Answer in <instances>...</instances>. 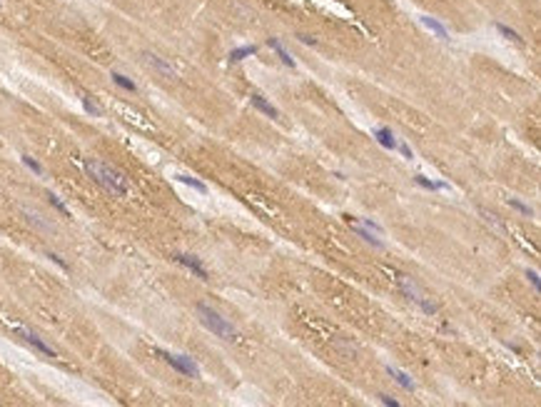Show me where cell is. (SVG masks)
<instances>
[{"label": "cell", "instance_id": "cell-18", "mask_svg": "<svg viewBox=\"0 0 541 407\" xmlns=\"http://www.w3.org/2000/svg\"><path fill=\"white\" fill-rule=\"evenodd\" d=\"M177 180H180L182 185H190V188H192V190H197V193H207V185H205L202 180L192 177V175H177Z\"/></svg>", "mask_w": 541, "mask_h": 407}, {"label": "cell", "instance_id": "cell-17", "mask_svg": "<svg viewBox=\"0 0 541 407\" xmlns=\"http://www.w3.org/2000/svg\"><path fill=\"white\" fill-rule=\"evenodd\" d=\"M110 78H113V83H115L117 88H122V90H127V93H137V85L127 78V75H122V73H113Z\"/></svg>", "mask_w": 541, "mask_h": 407}, {"label": "cell", "instance_id": "cell-2", "mask_svg": "<svg viewBox=\"0 0 541 407\" xmlns=\"http://www.w3.org/2000/svg\"><path fill=\"white\" fill-rule=\"evenodd\" d=\"M197 317H200V322L210 330L212 335L222 337V340H237V330H234V325H232L230 320H225L217 310H212L210 305L197 302Z\"/></svg>", "mask_w": 541, "mask_h": 407}, {"label": "cell", "instance_id": "cell-12", "mask_svg": "<svg viewBox=\"0 0 541 407\" xmlns=\"http://www.w3.org/2000/svg\"><path fill=\"white\" fill-rule=\"evenodd\" d=\"M352 233L359 235V237H362L364 242H369L372 248H379V250L384 248V242H382V240H377V237L372 235V230H369V228H362V225H352Z\"/></svg>", "mask_w": 541, "mask_h": 407}, {"label": "cell", "instance_id": "cell-25", "mask_svg": "<svg viewBox=\"0 0 541 407\" xmlns=\"http://www.w3.org/2000/svg\"><path fill=\"white\" fill-rule=\"evenodd\" d=\"M397 148H399V153H402V155H404L406 160H412V157H414V153H412V148H409L406 143H397Z\"/></svg>", "mask_w": 541, "mask_h": 407}, {"label": "cell", "instance_id": "cell-20", "mask_svg": "<svg viewBox=\"0 0 541 407\" xmlns=\"http://www.w3.org/2000/svg\"><path fill=\"white\" fill-rule=\"evenodd\" d=\"M80 100H82V108H85V110H88V113H90L93 117H100V115H102V110H100L95 103H93V97H90V95H82Z\"/></svg>", "mask_w": 541, "mask_h": 407}, {"label": "cell", "instance_id": "cell-21", "mask_svg": "<svg viewBox=\"0 0 541 407\" xmlns=\"http://www.w3.org/2000/svg\"><path fill=\"white\" fill-rule=\"evenodd\" d=\"M48 202H50V205H53V208H55V210H58V213H62V215H65V217H70V210H68V208H65V202H62V200H60L58 195L48 193Z\"/></svg>", "mask_w": 541, "mask_h": 407}, {"label": "cell", "instance_id": "cell-9", "mask_svg": "<svg viewBox=\"0 0 541 407\" xmlns=\"http://www.w3.org/2000/svg\"><path fill=\"white\" fill-rule=\"evenodd\" d=\"M419 20H422V25H424V28H429V30H431V33H434V35H437L439 40H449V30H446V28H444V25H442V23H439L437 18L422 15Z\"/></svg>", "mask_w": 541, "mask_h": 407}, {"label": "cell", "instance_id": "cell-23", "mask_svg": "<svg viewBox=\"0 0 541 407\" xmlns=\"http://www.w3.org/2000/svg\"><path fill=\"white\" fill-rule=\"evenodd\" d=\"M509 205H511L514 210H519L522 215H531V208H529V205H524L522 200H516V197H511V200H509Z\"/></svg>", "mask_w": 541, "mask_h": 407}, {"label": "cell", "instance_id": "cell-10", "mask_svg": "<svg viewBox=\"0 0 541 407\" xmlns=\"http://www.w3.org/2000/svg\"><path fill=\"white\" fill-rule=\"evenodd\" d=\"M374 137H377V143H379L382 148H386V150H397V137H394V133H392L389 128H377V130H374Z\"/></svg>", "mask_w": 541, "mask_h": 407}, {"label": "cell", "instance_id": "cell-3", "mask_svg": "<svg viewBox=\"0 0 541 407\" xmlns=\"http://www.w3.org/2000/svg\"><path fill=\"white\" fill-rule=\"evenodd\" d=\"M160 357H162L172 370H177L180 375L192 377V380L200 377V368H197V362H194L192 357H187V355H170V352H160Z\"/></svg>", "mask_w": 541, "mask_h": 407}, {"label": "cell", "instance_id": "cell-24", "mask_svg": "<svg viewBox=\"0 0 541 407\" xmlns=\"http://www.w3.org/2000/svg\"><path fill=\"white\" fill-rule=\"evenodd\" d=\"M377 397H379V402H382V405H389V407H399V402H397L394 397H389V395H384V392H379Z\"/></svg>", "mask_w": 541, "mask_h": 407}, {"label": "cell", "instance_id": "cell-29", "mask_svg": "<svg viewBox=\"0 0 541 407\" xmlns=\"http://www.w3.org/2000/svg\"><path fill=\"white\" fill-rule=\"evenodd\" d=\"M48 257H50L53 262H58V265H60V268H62V270H68V265H65V260H62L60 255H55V252H48Z\"/></svg>", "mask_w": 541, "mask_h": 407}, {"label": "cell", "instance_id": "cell-7", "mask_svg": "<svg viewBox=\"0 0 541 407\" xmlns=\"http://www.w3.org/2000/svg\"><path fill=\"white\" fill-rule=\"evenodd\" d=\"M267 45H270L272 50L277 53V58L282 60V65H287V68H294V65H297V63H294V58H292L290 53H287V48L282 45V40H279V38H270V40H267Z\"/></svg>", "mask_w": 541, "mask_h": 407}, {"label": "cell", "instance_id": "cell-28", "mask_svg": "<svg viewBox=\"0 0 541 407\" xmlns=\"http://www.w3.org/2000/svg\"><path fill=\"white\" fill-rule=\"evenodd\" d=\"M297 38H299V43H305V45H317V38H312V35H305V33H297Z\"/></svg>", "mask_w": 541, "mask_h": 407}, {"label": "cell", "instance_id": "cell-4", "mask_svg": "<svg viewBox=\"0 0 541 407\" xmlns=\"http://www.w3.org/2000/svg\"><path fill=\"white\" fill-rule=\"evenodd\" d=\"M142 58H145V63L153 68L157 75H162V78H167V80H177L175 68L165 58H160V55H155V53H142Z\"/></svg>", "mask_w": 541, "mask_h": 407}, {"label": "cell", "instance_id": "cell-1", "mask_svg": "<svg viewBox=\"0 0 541 407\" xmlns=\"http://www.w3.org/2000/svg\"><path fill=\"white\" fill-rule=\"evenodd\" d=\"M82 165H85L88 175L95 180L97 185H102V188H105L110 195H117V197L127 195V180H125V175L117 173L115 168H110L107 162H100V160L88 157Z\"/></svg>", "mask_w": 541, "mask_h": 407}, {"label": "cell", "instance_id": "cell-13", "mask_svg": "<svg viewBox=\"0 0 541 407\" xmlns=\"http://www.w3.org/2000/svg\"><path fill=\"white\" fill-rule=\"evenodd\" d=\"M414 182L424 190H449V182H442V180L437 182V180H429L424 175H414Z\"/></svg>", "mask_w": 541, "mask_h": 407}, {"label": "cell", "instance_id": "cell-15", "mask_svg": "<svg viewBox=\"0 0 541 407\" xmlns=\"http://www.w3.org/2000/svg\"><path fill=\"white\" fill-rule=\"evenodd\" d=\"M399 285H402V290H404V295L412 300V302H419V292H417V288H414V282L406 277V275H399Z\"/></svg>", "mask_w": 541, "mask_h": 407}, {"label": "cell", "instance_id": "cell-6", "mask_svg": "<svg viewBox=\"0 0 541 407\" xmlns=\"http://www.w3.org/2000/svg\"><path fill=\"white\" fill-rule=\"evenodd\" d=\"M175 260H177L180 265H185V268L192 272L194 277H200V280H210V272L202 268L200 257H194V255H187V252H177V255H175Z\"/></svg>", "mask_w": 541, "mask_h": 407}, {"label": "cell", "instance_id": "cell-8", "mask_svg": "<svg viewBox=\"0 0 541 407\" xmlns=\"http://www.w3.org/2000/svg\"><path fill=\"white\" fill-rule=\"evenodd\" d=\"M250 103L254 105V108H257V110H259V113H265L267 117H272V120H277V117H279V110H277L272 103H267V100H265L262 95H257V93H254V95H250Z\"/></svg>", "mask_w": 541, "mask_h": 407}, {"label": "cell", "instance_id": "cell-19", "mask_svg": "<svg viewBox=\"0 0 541 407\" xmlns=\"http://www.w3.org/2000/svg\"><path fill=\"white\" fill-rule=\"evenodd\" d=\"M25 220H28V222H30V225H35V228H38V230H45V233H53V225H48V222H45V220H40V215L38 213H30V210H25Z\"/></svg>", "mask_w": 541, "mask_h": 407}, {"label": "cell", "instance_id": "cell-11", "mask_svg": "<svg viewBox=\"0 0 541 407\" xmlns=\"http://www.w3.org/2000/svg\"><path fill=\"white\" fill-rule=\"evenodd\" d=\"M250 55H257V45H242V48H234V50H230L227 60H230V63H242V60L250 58Z\"/></svg>", "mask_w": 541, "mask_h": 407}, {"label": "cell", "instance_id": "cell-14", "mask_svg": "<svg viewBox=\"0 0 541 407\" xmlns=\"http://www.w3.org/2000/svg\"><path fill=\"white\" fill-rule=\"evenodd\" d=\"M386 372H389V377H394L404 390H409V392L414 390V382H412V377L406 372H402V370H397V368H386Z\"/></svg>", "mask_w": 541, "mask_h": 407}, {"label": "cell", "instance_id": "cell-26", "mask_svg": "<svg viewBox=\"0 0 541 407\" xmlns=\"http://www.w3.org/2000/svg\"><path fill=\"white\" fill-rule=\"evenodd\" d=\"M526 277L531 280V285H534V290L539 292V272H536V270H526Z\"/></svg>", "mask_w": 541, "mask_h": 407}, {"label": "cell", "instance_id": "cell-16", "mask_svg": "<svg viewBox=\"0 0 541 407\" xmlns=\"http://www.w3.org/2000/svg\"><path fill=\"white\" fill-rule=\"evenodd\" d=\"M494 28H496V30H499V33H502V35H504L506 40H511V43H516V45H522V43H524L522 35H519V33L514 30V28L504 25V23H494Z\"/></svg>", "mask_w": 541, "mask_h": 407}, {"label": "cell", "instance_id": "cell-5", "mask_svg": "<svg viewBox=\"0 0 541 407\" xmlns=\"http://www.w3.org/2000/svg\"><path fill=\"white\" fill-rule=\"evenodd\" d=\"M15 335H20V337H23V340H25L28 345H33V348L38 350V352H42L45 357H58V352H55V350L50 348V345H48V342H45L42 337H38L35 332H30V330H23V328H18V330H15Z\"/></svg>", "mask_w": 541, "mask_h": 407}, {"label": "cell", "instance_id": "cell-27", "mask_svg": "<svg viewBox=\"0 0 541 407\" xmlns=\"http://www.w3.org/2000/svg\"><path fill=\"white\" fill-rule=\"evenodd\" d=\"M362 222H364V228H369V230H374V233H382V225H377L374 220H369V217H364Z\"/></svg>", "mask_w": 541, "mask_h": 407}, {"label": "cell", "instance_id": "cell-22", "mask_svg": "<svg viewBox=\"0 0 541 407\" xmlns=\"http://www.w3.org/2000/svg\"><path fill=\"white\" fill-rule=\"evenodd\" d=\"M20 160H23V165H28V168H30V170H33V173L35 175H42V165H40L38 160H35V157H30V155H23L20 157Z\"/></svg>", "mask_w": 541, "mask_h": 407}]
</instances>
